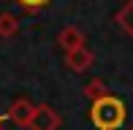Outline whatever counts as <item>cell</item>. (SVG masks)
I'll list each match as a JSON object with an SVG mask.
<instances>
[{
  "mask_svg": "<svg viewBox=\"0 0 133 130\" xmlns=\"http://www.w3.org/2000/svg\"><path fill=\"white\" fill-rule=\"evenodd\" d=\"M125 117H128V109L119 98L106 95L101 100H95L92 109H90V122H92L98 130H117L125 125Z\"/></svg>",
  "mask_w": 133,
  "mask_h": 130,
  "instance_id": "1",
  "label": "cell"
},
{
  "mask_svg": "<svg viewBox=\"0 0 133 130\" xmlns=\"http://www.w3.org/2000/svg\"><path fill=\"white\" fill-rule=\"evenodd\" d=\"M33 114H35V103H33V100H27V98H16L14 103L8 106V114H5V119H11L16 127H30Z\"/></svg>",
  "mask_w": 133,
  "mask_h": 130,
  "instance_id": "2",
  "label": "cell"
},
{
  "mask_svg": "<svg viewBox=\"0 0 133 130\" xmlns=\"http://www.w3.org/2000/svg\"><path fill=\"white\" fill-rule=\"evenodd\" d=\"M57 127H60V114H57V111H54L49 103L35 106L33 122H30L27 130H57Z\"/></svg>",
  "mask_w": 133,
  "mask_h": 130,
  "instance_id": "3",
  "label": "cell"
},
{
  "mask_svg": "<svg viewBox=\"0 0 133 130\" xmlns=\"http://www.w3.org/2000/svg\"><path fill=\"white\" fill-rule=\"evenodd\" d=\"M57 44H60V49L68 54V52H74V49L87 46V38H84V33L76 25H68V27H63V30L57 33Z\"/></svg>",
  "mask_w": 133,
  "mask_h": 130,
  "instance_id": "4",
  "label": "cell"
},
{
  "mask_svg": "<svg viewBox=\"0 0 133 130\" xmlns=\"http://www.w3.org/2000/svg\"><path fill=\"white\" fill-rule=\"evenodd\" d=\"M92 62H95V54L87 49V46L74 49V52H68V54H65V65H68L74 73H84L87 68H92Z\"/></svg>",
  "mask_w": 133,
  "mask_h": 130,
  "instance_id": "5",
  "label": "cell"
},
{
  "mask_svg": "<svg viewBox=\"0 0 133 130\" xmlns=\"http://www.w3.org/2000/svg\"><path fill=\"white\" fill-rule=\"evenodd\" d=\"M114 22H117V27H119L125 35H130V38H133V0H128V3L114 14Z\"/></svg>",
  "mask_w": 133,
  "mask_h": 130,
  "instance_id": "6",
  "label": "cell"
},
{
  "mask_svg": "<svg viewBox=\"0 0 133 130\" xmlns=\"http://www.w3.org/2000/svg\"><path fill=\"white\" fill-rule=\"evenodd\" d=\"M16 33H19V19L8 11L0 14V38H14Z\"/></svg>",
  "mask_w": 133,
  "mask_h": 130,
  "instance_id": "7",
  "label": "cell"
},
{
  "mask_svg": "<svg viewBox=\"0 0 133 130\" xmlns=\"http://www.w3.org/2000/svg\"><path fill=\"white\" fill-rule=\"evenodd\" d=\"M106 95H111V92H109V87L103 84V79H92L87 87H84V98H90L92 103L101 100V98H106Z\"/></svg>",
  "mask_w": 133,
  "mask_h": 130,
  "instance_id": "8",
  "label": "cell"
},
{
  "mask_svg": "<svg viewBox=\"0 0 133 130\" xmlns=\"http://www.w3.org/2000/svg\"><path fill=\"white\" fill-rule=\"evenodd\" d=\"M16 5H22V8L27 11V14H35V11H41V8H46V5L52 3V0H14Z\"/></svg>",
  "mask_w": 133,
  "mask_h": 130,
  "instance_id": "9",
  "label": "cell"
},
{
  "mask_svg": "<svg viewBox=\"0 0 133 130\" xmlns=\"http://www.w3.org/2000/svg\"><path fill=\"white\" fill-rule=\"evenodd\" d=\"M3 119H5V117H0V130H3Z\"/></svg>",
  "mask_w": 133,
  "mask_h": 130,
  "instance_id": "10",
  "label": "cell"
},
{
  "mask_svg": "<svg viewBox=\"0 0 133 130\" xmlns=\"http://www.w3.org/2000/svg\"><path fill=\"white\" fill-rule=\"evenodd\" d=\"M128 130H133V125H130V127H128Z\"/></svg>",
  "mask_w": 133,
  "mask_h": 130,
  "instance_id": "11",
  "label": "cell"
}]
</instances>
